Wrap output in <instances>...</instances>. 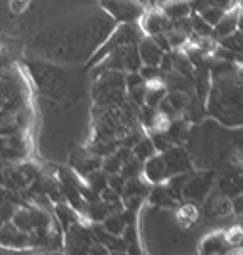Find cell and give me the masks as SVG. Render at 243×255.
<instances>
[{"label":"cell","mask_w":243,"mask_h":255,"mask_svg":"<svg viewBox=\"0 0 243 255\" xmlns=\"http://www.w3.org/2000/svg\"><path fill=\"white\" fill-rule=\"evenodd\" d=\"M115 27L117 22L102 8L44 29L34 39L32 47L49 61L83 63L91 59Z\"/></svg>","instance_id":"obj_1"},{"label":"cell","mask_w":243,"mask_h":255,"mask_svg":"<svg viewBox=\"0 0 243 255\" xmlns=\"http://www.w3.org/2000/svg\"><path fill=\"white\" fill-rule=\"evenodd\" d=\"M232 66L230 61H225L215 68L206 107L218 124L237 128L243 125V85Z\"/></svg>","instance_id":"obj_2"},{"label":"cell","mask_w":243,"mask_h":255,"mask_svg":"<svg viewBox=\"0 0 243 255\" xmlns=\"http://www.w3.org/2000/svg\"><path fill=\"white\" fill-rule=\"evenodd\" d=\"M27 68L34 85L41 93L56 100H68L71 97L69 75L58 64L47 61H27Z\"/></svg>","instance_id":"obj_3"},{"label":"cell","mask_w":243,"mask_h":255,"mask_svg":"<svg viewBox=\"0 0 243 255\" xmlns=\"http://www.w3.org/2000/svg\"><path fill=\"white\" fill-rule=\"evenodd\" d=\"M127 75L123 71L103 70L93 85V98L98 107L122 105L127 93Z\"/></svg>","instance_id":"obj_4"},{"label":"cell","mask_w":243,"mask_h":255,"mask_svg":"<svg viewBox=\"0 0 243 255\" xmlns=\"http://www.w3.org/2000/svg\"><path fill=\"white\" fill-rule=\"evenodd\" d=\"M103 64V70H115V71H138L142 68L140 56H138L137 44H125L120 47H115L110 51L105 58L100 61Z\"/></svg>","instance_id":"obj_5"},{"label":"cell","mask_w":243,"mask_h":255,"mask_svg":"<svg viewBox=\"0 0 243 255\" xmlns=\"http://www.w3.org/2000/svg\"><path fill=\"white\" fill-rule=\"evenodd\" d=\"M102 8L117 24L137 22L145 14L144 3L138 0H102Z\"/></svg>","instance_id":"obj_6"},{"label":"cell","mask_w":243,"mask_h":255,"mask_svg":"<svg viewBox=\"0 0 243 255\" xmlns=\"http://www.w3.org/2000/svg\"><path fill=\"white\" fill-rule=\"evenodd\" d=\"M213 184H215V174L213 172H201V174L193 176L188 174L184 184H182V198H186L193 205L203 203L210 194Z\"/></svg>","instance_id":"obj_7"},{"label":"cell","mask_w":243,"mask_h":255,"mask_svg":"<svg viewBox=\"0 0 243 255\" xmlns=\"http://www.w3.org/2000/svg\"><path fill=\"white\" fill-rule=\"evenodd\" d=\"M160 154H162L164 162H166L169 179L177 174H186V172H189V169L193 167V159H191V155L186 152L182 147L172 145V147H169V149L162 150Z\"/></svg>","instance_id":"obj_8"},{"label":"cell","mask_w":243,"mask_h":255,"mask_svg":"<svg viewBox=\"0 0 243 255\" xmlns=\"http://www.w3.org/2000/svg\"><path fill=\"white\" fill-rule=\"evenodd\" d=\"M138 56L144 66H160L162 59L166 56V51L160 47V44L155 41V37H142L137 44Z\"/></svg>","instance_id":"obj_9"},{"label":"cell","mask_w":243,"mask_h":255,"mask_svg":"<svg viewBox=\"0 0 243 255\" xmlns=\"http://www.w3.org/2000/svg\"><path fill=\"white\" fill-rule=\"evenodd\" d=\"M171 22L172 20L164 14L162 8L160 10H152L149 14L142 15V29L149 36H157V34L166 32L171 27Z\"/></svg>","instance_id":"obj_10"},{"label":"cell","mask_w":243,"mask_h":255,"mask_svg":"<svg viewBox=\"0 0 243 255\" xmlns=\"http://www.w3.org/2000/svg\"><path fill=\"white\" fill-rule=\"evenodd\" d=\"M144 172H145V178L150 183H164V181H167L169 172L162 154H154L150 159H147L144 164Z\"/></svg>","instance_id":"obj_11"},{"label":"cell","mask_w":243,"mask_h":255,"mask_svg":"<svg viewBox=\"0 0 243 255\" xmlns=\"http://www.w3.org/2000/svg\"><path fill=\"white\" fill-rule=\"evenodd\" d=\"M240 19H242V12L238 8H230V10L225 12V15L221 17V20L213 27V36L218 37H227L230 34H233L238 31V25H240Z\"/></svg>","instance_id":"obj_12"},{"label":"cell","mask_w":243,"mask_h":255,"mask_svg":"<svg viewBox=\"0 0 243 255\" xmlns=\"http://www.w3.org/2000/svg\"><path fill=\"white\" fill-rule=\"evenodd\" d=\"M160 7H162V12L171 20L186 19V17H189V14L193 12L189 0H167V2L162 3Z\"/></svg>","instance_id":"obj_13"},{"label":"cell","mask_w":243,"mask_h":255,"mask_svg":"<svg viewBox=\"0 0 243 255\" xmlns=\"http://www.w3.org/2000/svg\"><path fill=\"white\" fill-rule=\"evenodd\" d=\"M150 201L154 205L164 206V208H172L177 205V200L172 196V193L169 191L167 186H155L150 191Z\"/></svg>","instance_id":"obj_14"},{"label":"cell","mask_w":243,"mask_h":255,"mask_svg":"<svg viewBox=\"0 0 243 255\" xmlns=\"http://www.w3.org/2000/svg\"><path fill=\"white\" fill-rule=\"evenodd\" d=\"M154 154H155V145H154V142L149 139H140L133 145V155H135L140 162H145L147 159H150Z\"/></svg>","instance_id":"obj_15"},{"label":"cell","mask_w":243,"mask_h":255,"mask_svg":"<svg viewBox=\"0 0 243 255\" xmlns=\"http://www.w3.org/2000/svg\"><path fill=\"white\" fill-rule=\"evenodd\" d=\"M166 97V88L162 85H147L145 92V103L147 107H159L160 102Z\"/></svg>","instance_id":"obj_16"},{"label":"cell","mask_w":243,"mask_h":255,"mask_svg":"<svg viewBox=\"0 0 243 255\" xmlns=\"http://www.w3.org/2000/svg\"><path fill=\"white\" fill-rule=\"evenodd\" d=\"M56 213H58V220L61 222V225H63V227L66 228V230H69V228H71L73 225L78 223L76 213L71 208H69V206H66V205L56 206Z\"/></svg>","instance_id":"obj_17"},{"label":"cell","mask_w":243,"mask_h":255,"mask_svg":"<svg viewBox=\"0 0 243 255\" xmlns=\"http://www.w3.org/2000/svg\"><path fill=\"white\" fill-rule=\"evenodd\" d=\"M191 27H193V31L203 39L213 36V25L208 24L199 14H194L193 17H191Z\"/></svg>","instance_id":"obj_18"},{"label":"cell","mask_w":243,"mask_h":255,"mask_svg":"<svg viewBox=\"0 0 243 255\" xmlns=\"http://www.w3.org/2000/svg\"><path fill=\"white\" fill-rule=\"evenodd\" d=\"M225 12H227V10H223V8L210 5V7L203 8L201 12H198V14L201 15L203 19H205L208 24H210V25H213V27H215V25L218 24L220 20H221V17L225 15Z\"/></svg>","instance_id":"obj_19"},{"label":"cell","mask_w":243,"mask_h":255,"mask_svg":"<svg viewBox=\"0 0 243 255\" xmlns=\"http://www.w3.org/2000/svg\"><path fill=\"white\" fill-rule=\"evenodd\" d=\"M225 245H227V239H225L223 235H213L205 242V247H203V250L208 254L225 252Z\"/></svg>","instance_id":"obj_20"},{"label":"cell","mask_w":243,"mask_h":255,"mask_svg":"<svg viewBox=\"0 0 243 255\" xmlns=\"http://www.w3.org/2000/svg\"><path fill=\"white\" fill-rule=\"evenodd\" d=\"M230 135H232V144H233V150H235V159L243 162V128L237 127V130L230 132Z\"/></svg>","instance_id":"obj_21"},{"label":"cell","mask_w":243,"mask_h":255,"mask_svg":"<svg viewBox=\"0 0 243 255\" xmlns=\"http://www.w3.org/2000/svg\"><path fill=\"white\" fill-rule=\"evenodd\" d=\"M196 215H198V211H196V208H194L193 203H189V205H184L179 210V222L182 225H191V223L194 222V220H196Z\"/></svg>","instance_id":"obj_22"},{"label":"cell","mask_w":243,"mask_h":255,"mask_svg":"<svg viewBox=\"0 0 243 255\" xmlns=\"http://www.w3.org/2000/svg\"><path fill=\"white\" fill-rule=\"evenodd\" d=\"M167 0H155V3H159V5H162V3H166Z\"/></svg>","instance_id":"obj_23"},{"label":"cell","mask_w":243,"mask_h":255,"mask_svg":"<svg viewBox=\"0 0 243 255\" xmlns=\"http://www.w3.org/2000/svg\"><path fill=\"white\" fill-rule=\"evenodd\" d=\"M138 2H142V3H144V5H145V3H149L150 0H138Z\"/></svg>","instance_id":"obj_24"}]
</instances>
